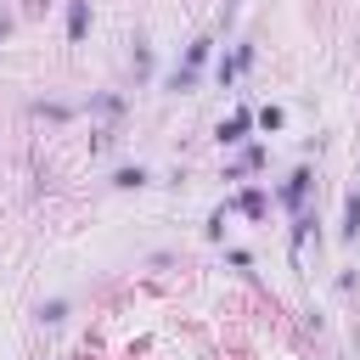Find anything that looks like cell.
<instances>
[{
    "instance_id": "cell-8",
    "label": "cell",
    "mask_w": 360,
    "mask_h": 360,
    "mask_svg": "<svg viewBox=\"0 0 360 360\" xmlns=\"http://www.w3.org/2000/svg\"><path fill=\"white\" fill-rule=\"evenodd\" d=\"M112 186H124V191H129V186H146V169H141V163H135V169H118Z\"/></svg>"
},
{
    "instance_id": "cell-5",
    "label": "cell",
    "mask_w": 360,
    "mask_h": 360,
    "mask_svg": "<svg viewBox=\"0 0 360 360\" xmlns=\"http://www.w3.org/2000/svg\"><path fill=\"white\" fill-rule=\"evenodd\" d=\"M259 163H264V146H248V152L236 158V169H231L225 180H242V174H248V169H259Z\"/></svg>"
},
{
    "instance_id": "cell-11",
    "label": "cell",
    "mask_w": 360,
    "mask_h": 360,
    "mask_svg": "<svg viewBox=\"0 0 360 360\" xmlns=\"http://www.w3.org/2000/svg\"><path fill=\"white\" fill-rule=\"evenodd\" d=\"M0 34H6V17H0Z\"/></svg>"
},
{
    "instance_id": "cell-3",
    "label": "cell",
    "mask_w": 360,
    "mask_h": 360,
    "mask_svg": "<svg viewBox=\"0 0 360 360\" xmlns=\"http://www.w3.org/2000/svg\"><path fill=\"white\" fill-rule=\"evenodd\" d=\"M84 28H90V0H68V39L79 45Z\"/></svg>"
},
{
    "instance_id": "cell-10",
    "label": "cell",
    "mask_w": 360,
    "mask_h": 360,
    "mask_svg": "<svg viewBox=\"0 0 360 360\" xmlns=\"http://www.w3.org/2000/svg\"><path fill=\"white\" fill-rule=\"evenodd\" d=\"M259 124H264V129H281L287 112H281V107H259Z\"/></svg>"
},
{
    "instance_id": "cell-9",
    "label": "cell",
    "mask_w": 360,
    "mask_h": 360,
    "mask_svg": "<svg viewBox=\"0 0 360 360\" xmlns=\"http://www.w3.org/2000/svg\"><path fill=\"white\" fill-rule=\"evenodd\" d=\"M191 84H197V68H174L169 73V90H191Z\"/></svg>"
},
{
    "instance_id": "cell-6",
    "label": "cell",
    "mask_w": 360,
    "mask_h": 360,
    "mask_svg": "<svg viewBox=\"0 0 360 360\" xmlns=\"http://www.w3.org/2000/svg\"><path fill=\"white\" fill-rule=\"evenodd\" d=\"M264 208H270L264 191H242V214H248V219H264Z\"/></svg>"
},
{
    "instance_id": "cell-4",
    "label": "cell",
    "mask_w": 360,
    "mask_h": 360,
    "mask_svg": "<svg viewBox=\"0 0 360 360\" xmlns=\"http://www.w3.org/2000/svg\"><path fill=\"white\" fill-rule=\"evenodd\" d=\"M338 236H343V242H354V236H360V191H349V197H343V225H338Z\"/></svg>"
},
{
    "instance_id": "cell-7",
    "label": "cell",
    "mask_w": 360,
    "mask_h": 360,
    "mask_svg": "<svg viewBox=\"0 0 360 360\" xmlns=\"http://www.w3.org/2000/svg\"><path fill=\"white\" fill-rule=\"evenodd\" d=\"M208 45H214V39H191V45H186V68H202V62H208Z\"/></svg>"
},
{
    "instance_id": "cell-1",
    "label": "cell",
    "mask_w": 360,
    "mask_h": 360,
    "mask_svg": "<svg viewBox=\"0 0 360 360\" xmlns=\"http://www.w3.org/2000/svg\"><path fill=\"white\" fill-rule=\"evenodd\" d=\"M253 118H259V112H248V107H236V112H231V118H225V124L214 129V141H219V146H236V141L248 135V124H253Z\"/></svg>"
},
{
    "instance_id": "cell-2",
    "label": "cell",
    "mask_w": 360,
    "mask_h": 360,
    "mask_svg": "<svg viewBox=\"0 0 360 360\" xmlns=\"http://www.w3.org/2000/svg\"><path fill=\"white\" fill-rule=\"evenodd\" d=\"M309 186H315V174H309V169H292V174H287V186H281V202H287V208H304Z\"/></svg>"
}]
</instances>
